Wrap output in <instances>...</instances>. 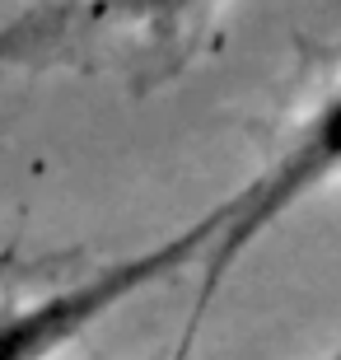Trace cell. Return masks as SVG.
Listing matches in <instances>:
<instances>
[{
    "label": "cell",
    "mask_w": 341,
    "mask_h": 360,
    "mask_svg": "<svg viewBox=\"0 0 341 360\" xmlns=\"http://www.w3.org/2000/svg\"><path fill=\"white\" fill-rule=\"evenodd\" d=\"M328 360H341V347H337V351H332V356H328Z\"/></svg>",
    "instance_id": "5"
},
{
    "label": "cell",
    "mask_w": 341,
    "mask_h": 360,
    "mask_svg": "<svg viewBox=\"0 0 341 360\" xmlns=\"http://www.w3.org/2000/svg\"><path fill=\"white\" fill-rule=\"evenodd\" d=\"M215 229H220V206L206 211L201 220H192L187 229L169 234V239L141 248V253L122 257V262H108V267L70 281V285L42 295L33 304H19L10 314H0V360H52V356H61L98 319H108L117 304H127L145 285H155L169 271H178L187 257L206 253Z\"/></svg>",
    "instance_id": "2"
},
{
    "label": "cell",
    "mask_w": 341,
    "mask_h": 360,
    "mask_svg": "<svg viewBox=\"0 0 341 360\" xmlns=\"http://www.w3.org/2000/svg\"><path fill=\"white\" fill-rule=\"evenodd\" d=\"M10 267H14V253H0V276H5Z\"/></svg>",
    "instance_id": "4"
},
{
    "label": "cell",
    "mask_w": 341,
    "mask_h": 360,
    "mask_svg": "<svg viewBox=\"0 0 341 360\" xmlns=\"http://www.w3.org/2000/svg\"><path fill=\"white\" fill-rule=\"evenodd\" d=\"M337 178H341V89L328 94L304 117V127L290 136V146L276 155V164H266L234 201L220 206V229L206 243L210 253H206V267H201L206 276H201L197 309H192V323H187V333H183L178 360H187V351H192V342L201 333V319H206L220 281L229 276V267L262 239L276 220H285L300 201H309L314 192H323Z\"/></svg>",
    "instance_id": "1"
},
{
    "label": "cell",
    "mask_w": 341,
    "mask_h": 360,
    "mask_svg": "<svg viewBox=\"0 0 341 360\" xmlns=\"http://www.w3.org/2000/svg\"><path fill=\"white\" fill-rule=\"evenodd\" d=\"M112 5L127 19H164V14H178L187 5H197V0H112Z\"/></svg>",
    "instance_id": "3"
}]
</instances>
